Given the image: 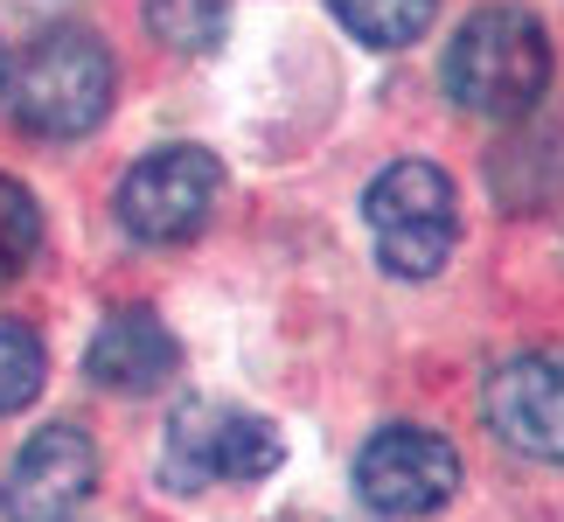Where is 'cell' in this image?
I'll use <instances>...</instances> for the list:
<instances>
[{
  "mask_svg": "<svg viewBox=\"0 0 564 522\" xmlns=\"http://www.w3.org/2000/svg\"><path fill=\"white\" fill-rule=\"evenodd\" d=\"M147 29H154L167 50L203 56L230 29V0H147Z\"/></svg>",
  "mask_w": 564,
  "mask_h": 522,
  "instance_id": "obj_11",
  "label": "cell"
},
{
  "mask_svg": "<svg viewBox=\"0 0 564 522\" xmlns=\"http://www.w3.org/2000/svg\"><path fill=\"white\" fill-rule=\"evenodd\" d=\"M42 377H50V356H42L35 328H21V320H0V418L8 411H29Z\"/></svg>",
  "mask_w": 564,
  "mask_h": 522,
  "instance_id": "obj_12",
  "label": "cell"
},
{
  "mask_svg": "<svg viewBox=\"0 0 564 522\" xmlns=\"http://www.w3.org/2000/svg\"><path fill=\"white\" fill-rule=\"evenodd\" d=\"M175 362H182V341L167 335V320L147 314V307L112 314V320L91 335V348H84V377L105 383V390H126V398L161 390L167 377H175Z\"/></svg>",
  "mask_w": 564,
  "mask_h": 522,
  "instance_id": "obj_9",
  "label": "cell"
},
{
  "mask_svg": "<svg viewBox=\"0 0 564 522\" xmlns=\"http://www.w3.org/2000/svg\"><path fill=\"white\" fill-rule=\"evenodd\" d=\"M328 8L356 42H370V50H404V42H419L432 29L440 0H328Z\"/></svg>",
  "mask_w": 564,
  "mask_h": 522,
  "instance_id": "obj_10",
  "label": "cell"
},
{
  "mask_svg": "<svg viewBox=\"0 0 564 522\" xmlns=\"http://www.w3.org/2000/svg\"><path fill=\"white\" fill-rule=\"evenodd\" d=\"M362 224L377 237L383 272L432 279L453 258V237H460V195L432 161H398L362 195Z\"/></svg>",
  "mask_w": 564,
  "mask_h": 522,
  "instance_id": "obj_3",
  "label": "cell"
},
{
  "mask_svg": "<svg viewBox=\"0 0 564 522\" xmlns=\"http://www.w3.org/2000/svg\"><path fill=\"white\" fill-rule=\"evenodd\" d=\"M216 188H224V167H216L203 146H161L126 167L119 182V224L140 244H182L209 224Z\"/></svg>",
  "mask_w": 564,
  "mask_h": 522,
  "instance_id": "obj_5",
  "label": "cell"
},
{
  "mask_svg": "<svg viewBox=\"0 0 564 522\" xmlns=\"http://www.w3.org/2000/svg\"><path fill=\"white\" fill-rule=\"evenodd\" d=\"M453 488H460V453L425 425H383L356 453V494L377 515H432L453 502Z\"/></svg>",
  "mask_w": 564,
  "mask_h": 522,
  "instance_id": "obj_6",
  "label": "cell"
},
{
  "mask_svg": "<svg viewBox=\"0 0 564 522\" xmlns=\"http://www.w3.org/2000/svg\"><path fill=\"white\" fill-rule=\"evenodd\" d=\"M91 488H98V446L77 425H42L14 453L0 509H8V522H70V509Z\"/></svg>",
  "mask_w": 564,
  "mask_h": 522,
  "instance_id": "obj_8",
  "label": "cell"
},
{
  "mask_svg": "<svg viewBox=\"0 0 564 522\" xmlns=\"http://www.w3.org/2000/svg\"><path fill=\"white\" fill-rule=\"evenodd\" d=\"M481 425L523 460H564V356H509L481 383Z\"/></svg>",
  "mask_w": 564,
  "mask_h": 522,
  "instance_id": "obj_7",
  "label": "cell"
},
{
  "mask_svg": "<svg viewBox=\"0 0 564 522\" xmlns=\"http://www.w3.org/2000/svg\"><path fill=\"white\" fill-rule=\"evenodd\" d=\"M0 98H8V56H0Z\"/></svg>",
  "mask_w": 564,
  "mask_h": 522,
  "instance_id": "obj_14",
  "label": "cell"
},
{
  "mask_svg": "<svg viewBox=\"0 0 564 522\" xmlns=\"http://www.w3.org/2000/svg\"><path fill=\"white\" fill-rule=\"evenodd\" d=\"M551 91V35L530 8H495L467 14L446 50V98L474 119H523Z\"/></svg>",
  "mask_w": 564,
  "mask_h": 522,
  "instance_id": "obj_1",
  "label": "cell"
},
{
  "mask_svg": "<svg viewBox=\"0 0 564 522\" xmlns=\"http://www.w3.org/2000/svg\"><path fill=\"white\" fill-rule=\"evenodd\" d=\"M35 244H42V209H35V195L0 174V279H14L21 265H29Z\"/></svg>",
  "mask_w": 564,
  "mask_h": 522,
  "instance_id": "obj_13",
  "label": "cell"
},
{
  "mask_svg": "<svg viewBox=\"0 0 564 522\" xmlns=\"http://www.w3.org/2000/svg\"><path fill=\"white\" fill-rule=\"evenodd\" d=\"M8 105L21 133L35 140H77L112 112V50L91 29H50L35 35L8 70Z\"/></svg>",
  "mask_w": 564,
  "mask_h": 522,
  "instance_id": "obj_2",
  "label": "cell"
},
{
  "mask_svg": "<svg viewBox=\"0 0 564 522\" xmlns=\"http://www.w3.org/2000/svg\"><path fill=\"white\" fill-rule=\"evenodd\" d=\"M279 460H286V446H279V432L258 418V411L188 398L175 418H167L161 474L175 488H245V481H265Z\"/></svg>",
  "mask_w": 564,
  "mask_h": 522,
  "instance_id": "obj_4",
  "label": "cell"
}]
</instances>
